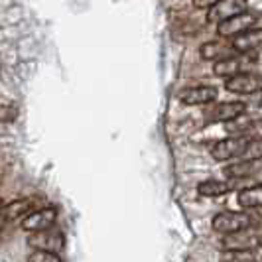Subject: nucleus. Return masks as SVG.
<instances>
[{
	"mask_svg": "<svg viewBox=\"0 0 262 262\" xmlns=\"http://www.w3.org/2000/svg\"><path fill=\"white\" fill-rule=\"evenodd\" d=\"M231 187L225 182H219V180H205L197 185V193L203 197H221L229 191Z\"/></svg>",
	"mask_w": 262,
	"mask_h": 262,
	"instance_id": "obj_17",
	"label": "nucleus"
},
{
	"mask_svg": "<svg viewBox=\"0 0 262 262\" xmlns=\"http://www.w3.org/2000/svg\"><path fill=\"white\" fill-rule=\"evenodd\" d=\"M217 95L219 89L217 87H211V85H199V87H191V89H185L180 99L185 105H209L213 101H217Z\"/></svg>",
	"mask_w": 262,
	"mask_h": 262,
	"instance_id": "obj_11",
	"label": "nucleus"
},
{
	"mask_svg": "<svg viewBox=\"0 0 262 262\" xmlns=\"http://www.w3.org/2000/svg\"><path fill=\"white\" fill-rule=\"evenodd\" d=\"M260 170H262L260 158H254V160L236 162V164H233V166L225 168V173H227L229 178H236V180H241V178H250V176H256V173H260Z\"/></svg>",
	"mask_w": 262,
	"mask_h": 262,
	"instance_id": "obj_14",
	"label": "nucleus"
},
{
	"mask_svg": "<svg viewBox=\"0 0 262 262\" xmlns=\"http://www.w3.org/2000/svg\"><path fill=\"white\" fill-rule=\"evenodd\" d=\"M260 41H262V32L258 28H250L247 32H243V34H238L235 38H231L229 46L238 55H250V53H254L260 48Z\"/></svg>",
	"mask_w": 262,
	"mask_h": 262,
	"instance_id": "obj_10",
	"label": "nucleus"
},
{
	"mask_svg": "<svg viewBox=\"0 0 262 262\" xmlns=\"http://www.w3.org/2000/svg\"><path fill=\"white\" fill-rule=\"evenodd\" d=\"M225 89L236 95H254L262 89V79L258 73H238L227 79Z\"/></svg>",
	"mask_w": 262,
	"mask_h": 262,
	"instance_id": "obj_7",
	"label": "nucleus"
},
{
	"mask_svg": "<svg viewBox=\"0 0 262 262\" xmlns=\"http://www.w3.org/2000/svg\"><path fill=\"white\" fill-rule=\"evenodd\" d=\"M252 227V217L249 213L243 211H221L213 217V231H217L219 235H231L238 233L243 229Z\"/></svg>",
	"mask_w": 262,
	"mask_h": 262,
	"instance_id": "obj_1",
	"label": "nucleus"
},
{
	"mask_svg": "<svg viewBox=\"0 0 262 262\" xmlns=\"http://www.w3.org/2000/svg\"><path fill=\"white\" fill-rule=\"evenodd\" d=\"M252 59H245L241 55H235V57H229V59H223V61H217L213 71L217 77H233V75H238V73H245V69H249Z\"/></svg>",
	"mask_w": 262,
	"mask_h": 262,
	"instance_id": "obj_12",
	"label": "nucleus"
},
{
	"mask_svg": "<svg viewBox=\"0 0 262 262\" xmlns=\"http://www.w3.org/2000/svg\"><path fill=\"white\" fill-rule=\"evenodd\" d=\"M219 0H193V6L195 8H211L213 4H217Z\"/></svg>",
	"mask_w": 262,
	"mask_h": 262,
	"instance_id": "obj_21",
	"label": "nucleus"
},
{
	"mask_svg": "<svg viewBox=\"0 0 262 262\" xmlns=\"http://www.w3.org/2000/svg\"><path fill=\"white\" fill-rule=\"evenodd\" d=\"M252 140L249 134H243V136H231V138H225V140H219L217 144L211 148V156L217 162H223V160H229V158L235 156H243L245 148L249 146V142Z\"/></svg>",
	"mask_w": 262,
	"mask_h": 262,
	"instance_id": "obj_4",
	"label": "nucleus"
},
{
	"mask_svg": "<svg viewBox=\"0 0 262 262\" xmlns=\"http://www.w3.org/2000/svg\"><path fill=\"white\" fill-rule=\"evenodd\" d=\"M245 103H219L205 111V120L207 122H233L238 117L245 115Z\"/></svg>",
	"mask_w": 262,
	"mask_h": 262,
	"instance_id": "obj_9",
	"label": "nucleus"
},
{
	"mask_svg": "<svg viewBox=\"0 0 262 262\" xmlns=\"http://www.w3.org/2000/svg\"><path fill=\"white\" fill-rule=\"evenodd\" d=\"M199 53H201V57H203L205 61H215V63L238 55L231 46L221 43V41H207V43H203L201 50H199Z\"/></svg>",
	"mask_w": 262,
	"mask_h": 262,
	"instance_id": "obj_13",
	"label": "nucleus"
},
{
	"mask_svg": "<svg viewBox=\"0 0 262 262\" xmlns=\"http://www.w3.org/2000/svg\"><path fill=\"white\" fill-rule=\"evenodd\" d=\"M32 209H34V201H32V199H18V201H12V203L2 205V209H0V217H2L4 221L20 219V217L28 215Z\"/></svg>",
	"mask_w": 262,
	"mask_h": 262,
	"instance_id": "obj_15",
	"label": "nucleus"
},
{
	"mask_svg": "<svg viewBox=\"0 0 262 262\" xmlns=\"http://www.w3.org/2000/svg\"><path fill=\"white\" fill-rule=\"evenodd\" d=\"M238 205L245 209H258L262 203V185L256 184L252 187H247L243 191H238Z\"/></svg>",
	"mask_w": 262,
	"mask_h": 262,
	"instance_id": "obj_16",
	"label": "nucleus"
},
{
	"mask_svg": "<svg viewBox=\"0 0 262 262\" xmlns=\"http://www.w3.org/2000/svg\"><path fill=\"white\" fill-rule=\"evenodd\" d=\"M221 262H258L252 250H223Z\"/></svg>",
	"mask_w": 262,
	"mask_h": 262,
	"instance_id": "obj_18",
	"label": "nucleus"
},
{
	"mask_svg": "<svg viewBox=\"0 0 262 262\" xmlns=\"http://www.w3.org/2000/svg\"><path fill=\"white\" fill-rule=\"evenodd\" d=\"M2 205H4V201H2V199H0V209H2Z\"/></svg>",
	"mask_w": 262,
	"mask_h": 262,
	"instance_id": "obj_23",
	"label": "nucleus"
},
{
	"mask_svg": "<svg viewBox=\"0 0 262 262\" xmlns=\"http://www.w3.org/2000/svg\"><path fill=\"white\" fill-rule=\"evenodd\" d=\"M4 223H6V221H4L2 217H0V231H2V227H4Z\"/></svg>",
	"mask_w": 262,
	"mask_h": 262,
	"instance_id": "obj_22",
	"label": "nucleus"
},
{
	"mask_svg": "<svg viewBox=\"0 0 262 262\" xmlns=\"http://www.w3.org/2000/svg\"><path fill=\"white\" fill-rule=\"evenodd\" d=\"M249 8V0H219L217 4H213L207 14V22L209 24H219L227 18L235 16L238 12H245Z\"/></svg>",
	"mask_w": 262,
	"mask_h": 262,
	"instance_id": "obj_8",
	"label": "nucleus"
},
{
	"mask_svg": "<svg viewBox=\"0 0 262 262\" xmlns=\"http://www.w3.org/2000/svg\"><path fill=\"white\" fill-rule=\"evenodd\" d=\"M256 24H258V14L252 12V10H245V12H238L223 20V22H219L217 24V34L221 38H235V36L247 32Z\"/></svg>",
	"mask_w": 262,
	"mask_h": 262,
	"instance_id": "obj_2",
	"label": "nucleus"
},
{
	"mask_svg": "<svg viewBox=\"0 0 262 262\" xmlns=\"http://www.w3.org/2000/svg\"><path fill=\"white\" fill-rule=\"evenodd\" d=\"M221 245L225 250H254L260 247V233H258V229L249 227L238 233L225 235Z\"/></svg>",
	"mask_w": 262,
	"mask_h": 262,
	"instance_id": "obj_5",
	"label": "nucleus"
},
{
	"mask_svg": "<svg viewBox=\"0 0 262 262\" xmlns=\"http://www.w3.org/2000/svg\"><path fill=\"white\" fill-rule=\"evenodd\" d=\"M243 156L247 158V160H254V158H260L262 156V150H260V140L258 138H252L249 142V146L245 148V152H243Z\"/></svg>",
	"mask_w": 262,
	"mask_h": 262,
	"instance_id": "obj_20",
	"label": "nucleus"
},
{
	"mask_svg": "<svg viewBox=\"0 0 262 262\" xmlns=\"http://www.w3.org/2000/svg\"><path fill=\"white\" fill-rule=\"evenodd\" d=\"M57 219V209L55 207H43V209L30 211L22 217V229L28 233H39L46 229H52Z\"/></svg>",
	"mask_w": 262,
	"mask_h": 262,
	"instance_id": "obj_6",
	"label": "nucleus"
},
{
	"mask_svg": "<svg viewBox=\"0 0 262 262\" xmlns=\"http://www.w3.org/2000/svg\"><path fill=\"white\" fill-rule=\"evenodd\" d=\"M28 262H61V258L55 254V252H46V250H34L30 256H28Z\"/></svg>",
	"mask_w": 262,
	"mask_h": 262,
	"instance_id": "obj_19",
	"label": "nucleus"
},
{
	"mask_svg": "<svg viewBox=\"0 0 262 262\" xmlns=\"http://www.w3.org/2000/svg\"><path fill=\"white\" fill-rule=\"evenodd\" d=\"M28 245L34 250H46V252H59L66 247V236L59 229H46L39 233H32L28 236Z\"/></svg>",
	"mask_w": 262,
	"mask_h": 262,
	"instance_id": "obj_3",
	"label": "nucleus"
}]
</instances>
